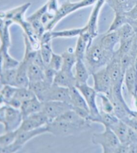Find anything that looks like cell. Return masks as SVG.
Here are the masks:
<instances>
[{
	"mask_svg": "<svg viewBox=\"0 0 137 153\" xmlns=\"http://www.w3.org/2000/svg\"><path fill=\"white\" fill-rule=\"evenodd\" d=\"M114 53L105 50L101 46L98 36L94 39L87 48L84 59L90 74L106 67L112 59Z\"/></svg>",
	"mask_w": 137,
	"mask_h": 153,
	"instance_id": "cell-1",
	"label": "cell"
},
{
	"mask_svg": "<svg viewBox=\"0 0 137 153\" xmlns=\"http://www.w3.org/2000/svg\"><path fill=\"white\" fill-rule=\"evenodd\" d=\"M96 1L97 0H81L78 2H70L69 1L64 2L58 8L52 20L46 25L45 31H52L54 27L56 26V25L65 17L76 12V10L95 4Z\"/></svg>",
	"mask_w": 137,
	"mask_h": 153,
	"instance_id": "cell-2",
	"label": "cell"
},
{
	"mask_svg": "<svg viewBox=\"0 0 137 153\" xmlns=\"http://www.w3.org/2000/svg\"><path fill=\"white\" fill-rule=\"evenodd\" d=\"M48 133L58 137H68V136L80 134L88 130V128L66 121L55 119L46 124Z\"/></svg>",
	"mask_w": 137,
	"mask_h": 153,
	"instance_id": "cell-3",
	"label": "cell"
},
{
	"mask_svg": "<svg viewBox=\"0 0 137 153\" xmlns=\"http://www.w3.org/2000/svg\"><path fill=\"white\" fill-rule=\"evenodd\" d=\"M92 142L93 144L101 146L104 153H116L121 143L115 133L109 128H105L102 132L95 133L92 135Z\"/></svg>",
	"mask_w": 137,
	"mask_h": 153,
	"instance_id": "cell-4",
	"label": "cell"
},
{
	"mask_svg": "<svg viewBox=\"0 0 137 153\" xmlns=\"http://www.w3.org/2000/svg\"><path fill=\"white\" fill-rule=\"evenodd\" d=\"M16 137L13 143L10 146L6 147L2 152L11 153L16 152L20 150L28 141L32 138H35L45 133L48 132L46 125L42 126L40 128L34 129L32 130H28V131H21V130H16Z\"/></svg>",
	"mask_w": 137,
	"mask_h": 153,
	"instance_id": "cell-5",
	"label": "cell"
},
{
	"mask_svg": "<svg viewBox=\"0 0 137 153\" xmlns=\"http://www.w3.org/2000/svg\"><path fill=\"white\" fill-rule=\"evenodd\" d=\"M76 87L80 92L86 102L92 116V122L100 123L101 119V112L96 104V96L98 95V93L94 88L90 87L88 83L76 85Z\"/></svg>",
	"mask_w": 137,
	"mask_h": 153,
	"instance_id": "cell-6",
	"label": "cell"
},
{
	"mask_svg": "<svg viewBox=\"0 0 137 153\" xmlns=\"http://www.w3.org/2000/svg\"><path fill=\"white\" fill-rule=\"evenodd\" d=\"M72 109V106L70 103L62 101H46L42 102L41 112L51 122Z\"/></svg>",
	"mask_w": 137,
	"mask_h": 153,
	"instance_id": "cell-7",
	"label": "cell"
},
{
	"mask_svg": "<svg viewBox=\"0 0 137 153\" xmlns=\"http://www.w3.org/2000/svg\"><path fill=\"white\" fill-rule=\"evenodd\" d=\"M91 76L94 80L93 88L96 92L106 95L109 94L112 90V82L106 67L92 73Z\"/></svg>",
	"mask_w": 137,
	"mask_h": 153,
	"instance_id": "cell-8",
	"label": "cell"
},
{
	"mask_svg": "<svg viewBox=\"0 0 137 153\" xmlns=\"http://www.w3.org/2000/svg\"><path fill=\"white\" fill-rule=\"evenodd\" d=\"M106 68L109 74L112 82V87L123 84L124 73L122 68L121 56L116 51L114 53L112 59L106 66Z\"/></svg>",
	"mask_w": 137,
	"mask_h": 153,
	"instance_id": "cell-9",
	"label": "cell"
},
{
	"mask_svg": "<svg viewBox=\"0 0 137 153\" xmlns=\"http://www.w3.org/2000/svg\"><path fill=\"white\" fill-rule=\"evenodd\" d=\"M22 120V116L19 109L5 104L4 122L3 124L5 132L16 130L20 126Z\"/></svg>",
	"mask_w": 137,
	"mask_h": 153,
	"instance_id": "cell-10",
	"label": "cell"
},
{
	"mask_svg": "<svg viewBox=\"0 0 137 153\" xmlns=\"http://www.w3.org/2000/svg\"><path fill=\"white\" fill-rule=\"evenodd\" d=\"M50 120L44 113L39 112L24 118L19 128L17 129L21 131H28L40 128L50 123Z\"/></svg>",
	"mask_w": 137,
	"mask_h": 153,
	"instance_id": "cell-11",
	"label": "cell"
},
{
	"mask_svg": "<svg viewBox=\"0 0 137 153\" xmlns=\"http://www.w3.org/2000/svg\"><path fill=\"white\" fill-rule=\"evenodd\" d=\"M105 2L106 0H97L88 24L84 26L86 29L84 32L89 36L92 42L98 36V19L101 8Z\"/></svg>",
	"mask_w": 137,
	"mask_h": 153,
	"instance_id": "cell-12",
	"label": "cell"
},
{
	"mask_svg": "<svg viewBox=\"0 0 137 153\" xmlns=\"http://www.w3.org/2000/svg\"><path fill=\"white\" fill-rule=\"evenodd\" d=\"M46 101H62L70 104V89L52 84L45 92L42 102Z\"/></svg>",
	"mask_w": 137,
	"mask_h": 153,
	"instance_id": "cell-13",
	"label": "cell"
},
{
	"mask_svg": "<svg viewBox=\"0 0 137 153\" xmlns=\"http://www.w3.org/2000/svg\"><path fill=\"white\" fill-rule=\"evenodd\" d=\"M124 82L128 94L133 96L137 110V71L134 64L130 66L124 73Z\"/></svg>",
	"mask_w": 137,
	"mask_h": 153,
	"instance_id": "cell-14",
	"label": "cell"
},
{
	"mask_svg": "<svg viewBox=\"0 0 137 153\" xmlns=\"http://www.w3.org/2000/svg\"><path fill=\"white\" fill-rule=\"evenodd\" d=\"M53 84L57 86L66 88H72L75 87L76 85V81L74 74L73 72L60 70L57 72L55 77H54Z\"/></svg>",
	"mask_w": 137,
	"mask_h": 153,
	"instance_id": "cell-15",
	"label": "cell"
},
{
	"mask_svg": "<svg viewBox=\"0 0 137 153\" xmlns=\"http://www.w3.org/2000/svg\"><path fill=\"white\" fill-rule=\"evenodd\" d=\"M42 102L36 97L23 102L19 108L22 118H25L35 113L41 112Z\"/></svg>",
	"mask_w": 137,
	"mask_h": 153,
	"instance_id": "cell-16",
	"label": "cell"
},
{
	"mask_svg": "<svg viewBox=\"0 0 137 153\" xmlns=\"http://www.w3.org/2000/svg\"><path fill=\"white\" fill-rule=\"evenodd\" d=\"M29 64L24 60L19 62V66L17 67L16 78L15 86L17 88L29 87L30 80L28 74V68Z\"/></svg>",
	"mask_w": 137,
	"mask_h": 153,
	"instance_id": "cell-17",
	"label": "cell"
},
{
	"mask_svg": "<svg viewBox=\"0 0 137 153\" xmlns=\"http://www.w3.org/2000/svg\"><path fill=\"white\" fill-rule=\"evenodd\" d=\"M106 3L115 14L124 13L130 11L137 3V0H106Z\"/></svg>",
	"mask_w": 137,
	"mask_h": 153,
	"instance_id": "cell-18",
	"label": "cell"
},
{
	"mask_svg": "<svg viewBox=\"0 0 137 153\" xmlns=\"http://www.w3.org/2000/svg\"><path fill=\"white\" fill-rule=\"evenodd\" d=\"M74 68L75 70L74 77L76 81V85L88 83V80L91 74L86 66L84 59H77Z\"/></svg>",
	"mask_w": 137,
	"mask_h": 153,
	"instance_id": "cell-19",
	"label": "cell"
},
{
	"mask_svg": "<svg viewBox=\"0 0 137 153\" xmlns=\"http://www.w3.org/2000/svg\"><path fill=\"white\" fill-rule=\"evenodd\" d=\"M100 43L105 50L111 52H115V46L120 43V39L116 31L106 32L104 34L98 36Z\"/></svg>",
	"mask_w": 137,
	"mask_h": 153,
	"instance_id": "cell-20",
	"label": "cell"
},
{
	"mask_svg": "<svg viewBox=\"0 0 137 153\" xmlns=\"http://www.w3.org/2000/svg\"><path fill=\"white\" fill-rule=\"evenodd\" d=\"M92 42L90 40L89 36L85 32L78 36V41H77L75 50L74 51L77 59H84V56L86 52L87 48L91 44Z\"/></svg>",
	"mask_w": 137,
	"mask_h": 153,
	"instance_id": "cell-21",
	"label": "cell"
},
{
	"mask_svg": "<svg viewBox=\"0 0 137 153\" xmlns=\"http://www.w3.org/2000/svg\"><path fill=\"white\" fill-rule=\"evenodd\" d=\"M110 129L115 133L121 143L128 144L130 127L124 122L119 120L113 126H111Z\"/></svg>",
	"mask_w": 137,
	"mask_h": 153,
	"instance_id": "cell-22",
	"label": "cell"
},
{
	"mask_svg": "<svg viewBox=\"0 0 137 153\" xmlns=\"http://www.w3.org/2000/svg\"><path fill=\"white\" fill-rule=\"evenodd\" d=\"M70 104L72 107L80 108L86 110H89V108L86 102L84 96L79 91L77 88L73 87L70 88Z\"/></svg>",
	"mask_w": 137,
	"mask_h": 153,
	"instance_id": "cell-23",
	"label": "cell"
},
{
	"mask_svg": "<svg viewBox=\"0 0 137 153\" xmlns=\"http://www.w3.org/2000/svg\"><path fill=\"white\" fill-rule=\"evenodd\" d=\"M52 84L48 82L45 80H41L34 82H30L29 84V88L32 90L34 94L41 102L43 101V98L47 90Z\"/></svg>",
	"mask_w": 137,
	"mask_h": 153,
	"instance_id": "cell-24",
	"label": "cell"
},
{
	"mask_svg": "<svg viewBox=\"0 0 137 153\" xmlns=\"http://www.w3.org/2000/svg\"><path fill=\"white\" fill-rule=\"evenodd\" d=\"M28 74L29 78L30 83L41 80H45L44 70H42L38 65L34 62L28 65Z\"/></svg>",
	"mask_w": 137,
	"mask_h": 153,
	"instance_id": "cell-25",
	"label": "cell"
},
{
	"mask_svg": "<svg viewBox=\"0 0 137 153\" xmlns=\"http://www.w3.org/2000/svg\"><path fill=\"white\" fill-rule=\"evenodd\" d=\"M85 31V27L81 28H75V29L57 31V32L51 31V35H52V39L58 38H73V37L79 36L82 33H84Z\"/></svg>",
	"mask_w": 137,
	"mask_h": 153,
	"instance_id": "cell-26",
	"label": "cell"
},
{
	"mask_svg": "<svg viewBox=\"0 0 137 153\" xmlns=\"http://www.w3.org/2000/svg\"><path fill=\"white\" fill-rule=\"evenodd\" d=\"M62 58H63V64H62V70L73 72V68L77 61V58L75 54H74V52H71L69 50H68L62 53Z\"/></svg>",
	"mask_w": 137,
	"mask_h": 153,
	"instance_id": "cell-27",
	"label": "cell"
},
{
	"mask_svg": "<svg viewBox=\"0 0 137 153\" xmlns=\"http://www.w3.org/2000/svg\"><path fill=\"white\" fill-rule=\"evenodd\" d=\"M16 72L17 68H16L3 70L1 75H0V81H1V84L4 86L10 85V86H15Z\"/></svg>",
	"mask_w": 137,
	"mask_h": 153,
	"instance_id": "cell-28",
	"label": "cell"
},
{
	"mask_svg": "<svg viewBox=\"0 0 137 153\" xmlns=\"http://www.w3.org/2000/svg\"><path fill=\"white\" fill-rule=\"evenodd\" d=\"M3 54V59H4V63H3V70L16 68L19 66V62L13 58L12 56L9 53V49L7 48H2L0 47Z\"/></svg>",
	"mask_w": 137,
	"mask_h": 153,
	"instance_id": "cell-29",
	"label": "cell"
},
{
	"mask_svg": "<svg viewBox=\"0 0 137 153\" xmlns=\"http://www.w3.org/2000/svg\"><path fill=\"white\" fill-rule=\"evenodd\" d=\"M116 32L118 35L120 42L132 39L135 35V30H134L132 25L128 23L122 25L121 27L116 30Z\"/></svg>",
	"mask_w": 137,
	"mask_h": 153,
	"instance_id": "cell-30",
	"label": "cell"
},
{
	"mask_svg": "<svg viewBox=\"0 0 137 153\" xmlns=\"http://www.w3.org/2000/svg\"><path fill=\"white\" fill-rule=\"evenodd\" d=\"M34 97H36V95L34 94L32 90L29 87L17 88L15 95L13 96L14 98H16L17 100H18L21 103L25 100L32 99Z\"/></svg>",
	"mask_w": 137,
	"mask_h": 153,
	"instance_id": "cell-31",
	"label": "cell"
},
{
	"mask_svg": "<svg viewBox=\"0 0 137 153\" xmlns=\"http://www.w3.org/2000/svg\"><path fill=\"white\" fill-rule=\"evenodd\" d=\"M16 137V131L5 132L4 134L0 135V152L13 143Z\"/></svg>",
	"mask_w": 137,
	"mask_h": 153,
	"instance_id": "cell-32",
	"label": "cell"
},
{
	"mask_svg": "<svg viewBox=\"0 0 137 153\" xmlns=\"http://www.w3.org/2000/svg\"><path fill=\"white\" fill-rule=\"evenodd\" d=\"M128 22V19L125 16L124 13H117L115 14V19L112 23L110 25L109 29L108 30L107 32H115L118 28L121 27L122 25L127 24Z\"/></svg>",
	"mask_w": 137,
	"mask_h": 153,
	"instance_id": "cell-33",
	"label": "cell"
},
{
	"mask_svg": "<svg viewBox=\"0 0 137 153\" xmlns=\"http://www.w3.org/2000/svg\"><path fill=\"white\" fill-rule=\"evenodd\" d=\"M101 112V122L100 124H102L104 126V128H110L111 126H113L114 124L116 123L119 120V119L117 118L114 114L111 113H106L102 112L100 110Z\"/></svg>",
	"mask_w": 137,
	"mask_h": 153,
	"instance_id": "cell-34",
	"label": "cell"
},
{
	"mask_svg": "<svg viewBox=\"0 0 137 153\" xmlns=\"http://www.w3.org/2000/svg\"><path fill=\"white\" fill-rule=\"evenodd\" d=\"M62 64H63V58L62 55L56 54L53 52L52 57L47 66L57 72L62 69Z\"/></svg>",
	"mask_w": 137,
	"mask_h": 153,
	"instance_id": "cell-35",
	"label": "cell"
},
{
	"mask_svg": "<svg viewBox=\"0 0 137 153\" xmlns=\"http://www.w3.org/2000/svg\"><path fill=\"white\" fill-rule=\"evenodd\" d=\"M48 12V5L47 4H44L39 9L36 11L32 15L28 17L26 20L30 22V23H33V22H42V19L44 16V14Z\"/></svg>",
	"mask_w": 137,
	"mask_h": 153,
	"instance_id": "cell-36",
	"label": "cell"
},
{
	"mask_svg": "<svg viewBox=\"0 0 137 153\" xmlns=\"http://www.w3.org/2000/svg\"><path fill=\"white\" fill-rule=\"evenodd\" d=\"M98 96L101 99V111L111 113L113 114L114 107L113 104L111 102L110 99L108 98V96L104 94H98Z\"/></svg>",
	"mask_w": 137,
	"mask_h": 153,
	"instance_id": "cell-37",
	"label": "cell"
},
{
	"mask_svg": "<svg viewBox=\"0 0 137 153\" xmlns=\"http://www.w3.org/2000/svg\"><path fill=\"white\" fill-rule=\"evenodd\" d=\"M46 4L48 5V13L54 16L59 8L58 0H48Z\"/></svg>",
	"mask_w": 137,
	"mask_h": 153,
	"instance_id": "cell-38",
	"label": "cell"
},
{
	"mask_svg": "<svg viewBox=\"0 0 137 153\" xmlns=\"http://www.w3.org/2000/svg\"><path fill=\"white\" fill-rule=\"evenodd\" d=\"M128 53H129V55L134 59V60H135L136 56H137V33H136L133 38L132 45H131L130 52Z\"/></svg>",
	"mask_w": 137,
	"mask_h": 153,
	"instance_id": "cell-39",
	"label": "cell"
},
{
	"mask_svg": "<svg viewBox=\"0 0 137 153\" xmlns=\"http://www.w3.org/2000/svg\"><path fill=\"white\" fill-rule=\"evenodd\" d=\"M123 122H124L131 128H133L136 132H137V119L135 117L131 115Z\"/></svg>",
	"mask_w": 137,
	"mask_h": 153,
	"instance_id": "cell-40",
	"label": "cell"
},
{
	"mask_svg": "<svg viewBox=\"0 0 137 153\" xmlns=\"http://www.w3.org/2000/svg\"><path fill=\"white\" fill-rule=\"evenodd\" d=\"M124 14L128 19V21L136 19H137V3L135 4V6L132 8V9H131L130 11H128V12L124 13Z\"/></svg>",
	"mask_w": 137,
	"mask_h": 153,
	"instance_id": "cell-41",
	"label": "cell"
},
{
	"mask_svg": "<svg viewBox=\"0 0 137 153\" xmlns=\"http://www.w3.org/2000/svg\"><path fill=\"white\" fill-rule=\"evenodd\" d=\"M128 153H137V143L128 144Z\"/></svg>",
	"mask_w": 137,
	"mask_h": 153,
	"instance_id": "cell-42",
	"label": "cell"
},
{
	"mask_svg": "<svg viewBox=\"0 0 137 153\" xmlns=\"http://www.w3.org/2000/svg\"><path fill=\"white\" fill-rule=\"evenodd\" d=\"M5 105L4 104L1 106H0V124L3 125L4 122V112H5Z\"/></svg>",
	"mask_w": 137,
	"mask_h": 153,
	"instance_id": "cell-43",
	"label": "cell"
},
{
	"mask_svg": "<svg viewBox=\"0 0 137 153\" xmlns=\"http://www.w3.org/2000/svg\"><path fill=\"white\" fill-rule=\"evenodd\" d=\"M128 23L132 25L133 27L134 28V30H135V31L137 30V19H134V20H129Z\"/></svg>",
	"mask_w": 137,
	"mask_h": 153,
	"instance_id": "cell-44",
	"label": "cell"
},
{
	"mask_svg": "<svg viewBox=\"0 0 137 153\" xmlns=\"http://www.w3.org/2000/svg\"><path fill=\"white\" fill-rule=\"evenodd\" d=\"M132 115L133 117H135L137 119V110H133Z\"/></svg>",
	"mask_w": 137,
	"mask_h": 153,
	"instance_id": "cell-45",
	"label": "cell"
},
{
	"mask_svg": "<svg viewBox=\"0 0 137 153\" xmlns=\"http://www.w3.org/2000/svg\"><path fill=\"white\" fill-rule=\"evenodd\" d=\"M134 66H135V69L137 71V56H136V58L135 59V62H134Z\"/></svg>",
	"mask_w": 137,
	"mask_h": 153,
	"instance_id": "cell-46",
	"label": "cell"
}]
</instances>
